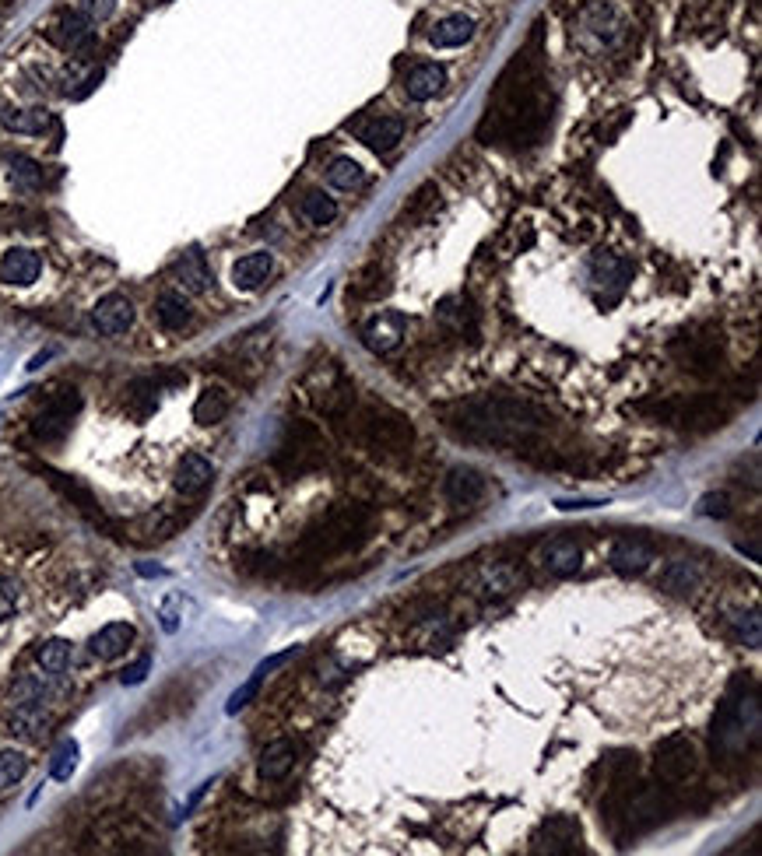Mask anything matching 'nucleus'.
I'll use <instances>...</instances> for the list:
<instances>
[{"mask_svg":"<svg viewBox=\"0 0 762 856\" xmlns=\"http://www.w3.org/2000/svg\"><path fill=\"white\" fill-rule=\"evenodd\" d=\"M274 271V257L267 250H257V253H246L232 264V285L239 292H257Z\"/></svg>","mask_w":762,"mask_h":856,"instance_id":"nucleus-25","label":"nucleus"},{"mask_svg":"<svg viewBox=\"0 0 762 856\" xmlns=\"http://www.w3.org/2000/svg\"><path fill=\"white\" fill-rule=\"evenodd\" d=\"M352 130L359 134V141L366 144L369 151H376V155H387V151H394L397 144H401L404 120H397V116H376V120L355 123Z\"/></svg>","mask_w":762,"mask_h":856,"instance_id":"nucleus-17","label":"nucleus"},{"mask_svg":"<svg viewBox=\"0 0 762 856\" xmlns=\"http://www.w3.org/2000/svg\"><path fill=\"white\" fill-rule=\"evenodd\" d=\"M78 741H71V737H64V741L53 748V758H50V776L57 779V783H67V779L74 776V769H78Z\"/></svg>","mask_w":762,"mask_h":856,"instance_id":"nucleus-41","label":"nucleus"},{"mask_svg":"<svg viewBox=\"0 0 762 856\" xmlns=\"http://www.w3.org/2000/svg\"><path fill=\"white\" fill-rule=\"evenodd\" d=\"M675 425L682 428H692V432H710V428H720L727 425L731 418V407L717 397V393H703V397H692V400H678V404H668L661 407Z\"/></svg>","mask_w":762,"mask_h":856,"instance_id":"nucleus-10","label":"nucleus"},{"mask_svg":"<svg viewBox=\"0 0 762 856\" xmlns=\"http://www.w3.org/2000/svg\"><path fill=\"white\" fill-rule=\"evenodd\" d=\"M215 481V464H211L208 457H201V453H183L180 464H176V492L180 495H201L204 488Z\"/></svg>","mask_w":762,"mask_h":856,"instance_id":"nucleus-21","label":"nucleus"},{"mask_svg":"<svg viewBox=\"0 0 762 856\" xmlns=\"http://www.w3.org/2000/svg\"><path fill=\"white\" fill-rule=\"evenodd\" d=\"M43 274V257L36 250H25V246H15L0 257V278L8 281V285H32V281Z\"/></svg>","mask_w":762,"mask_h":856,"instance_id":"nucleus-22","label":"nucleus"},{"mask_svg":"<svg viewBox=\"0 0 762 856\" xmlns=\"http://www.w3.org/2000/svg\"><path fill=\"white\" fill-rule=\"evenodd\" d=\"M755 737H759V688H755L752 678L738 674L731 688H727L717 716H713V755L720 762L741 758Z\"/></svg>","mask_w":762,"mask_h":856,"instance_id":"nucleus-4","label":"nucleus"},{"mask_svg":"<svg viewBox=\"0 0 762 856\" xmlns=\"http://www.w3.org/2000/svg\"><path fill=\"white\" fill-rule=\"evenodd\" d=\"M482 583H485V593H510L524 583V576H520L513 565H492V569L482 572Z\"/></svg>","mask_w":762,"mask_h":856,"instance_id":"nucleus-45","label":"nucleus"},{"mask_svg":"<svg viewBox=\"0 0 762 856\" xmlns=\"http://www.w3.org/2000/svg\"><path fill=\"white\" fill-rule=\"evenodd\" d=\"M25 772H29V758L22 751H0V790L22 783Z\"/></svg>","mask_w":762,"mask_h":856,"instance_id":"nucleus-46","label":"nucleus"},{"mask_svg":"<svg viewBox=\"0 0 762 856\" xmlns=\"http://www.w3.org/2000/svg\"><path fill=\"white\" fill-rule=\"evenodd\" d=\"M299 214L310 225H331L334 218H338V204H334V197H327V193L313 190L299 200Z\"/></svg>","mask_w":762,"mask_h":856,"instance_id":"nucleus-38","label":"nucleus"},{"mask_svg":"<svg viewBox=\"0 0 762 856\" xmlns=\"http://www.w3.org/2000/svg\"><path fill=\"white\" fill-rule=\"evenodd\" d=\"M313 404H317L320 414H327V418H345L348 411L355 407V390L352 383H348L345 376H341L338 369L331 372V379H324V383L313 390Z\"/></svg>","mask_w":762,"mask_h":856,"instance_id":"nucleus-16","label":"nucleus"},{"mask_svg":"<svg viewBox=\"0 0 762 856\" xmlns=\"http://www.w3.org/2000/svg\"><path fill=\"white\" fill-rule=\"evenodd\" d=\"M352 292L359 295V299H380L383 292H387V274H383L380 264H369L359 271V278L352 281Z\"/></svg>","mask_w":762,"mask_h":856,"instance_id":"nucleus-44","label":"nucleus"},{"mask_svg":"<svg viewBox=\"0 0 762 856\" xmlns=\"http://www.w3.org/2000/svg\"><path fill=\"white\" fill-rule=\"evenodd\" d=\"M671 358L682 369H689L692 376H713L720 362H724V337L713 327L692 330V334H682L671 341Z\"/></svg>","mask_w":762,"mask_h":856,"instance_id":"nucleus-7","label":"nucleus"},{"mask_svg":"<svg viewBox=\"0 0 762 856\" xmlns=\"http://www.w3.org/2000/svg\"><path fill=\"white\" fill-rule=\"evenodd\" d=\"M324 436L313 421H292L281 439L278 453H274V464H278L281 474L288 478H299V474H310L324 464Z\"/></svg>","mask_w":762,"mask_h":856,"instance_id":"nucleus-6","label":"nucleus"},{"mask_svg":"<svg viewBox=\"0 0 762 856\" xmlns=\"http://www.w3.org/2000/svg\"><path fill=\"white\" fill-rule=\"evenodd\" d=\"M580 32L594 39L597 46H615L626 39V18H622L612 4H601V0H597V4H587V8L580 11Z\"/></svg>","mask_w":762,"mask_h":856,"instance_id":"nucleus-14","label":"nucleus"},{"mask_svg":"<svg viewBox=\"0 0 762 856\" xmlns=\"http://www.w3.org/2000/svg\"><path fill=\"white\" fill-rule=\"evenodd\" d=\"M369 527H373V513L359 502H341V506L327 509L317 523L306 527L299 537V555L306 562H327V558L348 555L366 541Z\"/></svg>","mask_w":762,"mask_h":856,"instance_id":"nucleus-5","label":"nucleus"},{"mask_svg":"<svg viewBox=\"0 0 762 856\" xmlns=\"http://www.w3.org/2000/svg\"><path fill=\"white\" fill-rule=\"evenodd\" d=\"M8 727L18 737H39L46 727V716L39 706H15V713L8 716Z\"/></svg>","mask_w":762,"mask_h":856,"instance_id":"nucleus-42","label":"nucleus"},{"mask_svg":"<svg viewBox=\"0 0 762 856\" xmlns=\"http://www.w3.org/2000/svg\"><path fill=\"white\" fill-rule=\"evenodd\" d=\"M78 11L88 22H106V18H113L116 0H78Z\"/></svg>","mask_w":762,"mask_h":856,"instance_id":"nucleus-50","label":"nucleus"},{"mask_svg":"<svg viewBox=\"0 0 762 856\" xmlns=\"http://www.w3.org/2000/svg\"><path fill=\"white\" fill-rule=\"evenodd\" d=\"M229 407H232L229 393L222 386H208V390H201V397L194 404V421L197 425H218L229 414Z\"/></svg>","mask_w":762,"mask_h":856,"instance_id":"nucleus-33","label":"nucleus"},{"mask_svg":"<svg viewBox=\"0 0 762 856\" xmlns=\"http://www.w3.org/2000/svg\"><path fill=\"white\" fill-rule=\"evenodd\" d=\"M50 681L43 678V674H22V678L11 685V702L15 706H43L46 699H50Z\"/></svg>","mask_w":762,"mask_h":856,"instance_id":"nucleus-37","label":"nucleus"},{"mask_svg":"<svg viewBox=\"0 0 762 856\" xmlns=\"http://www.w3.org/2000/svg\"><path fill=\"white\" fill-rule=\"evenodd\" d=\"M155 316H159V323L166 330H183L194 313H190V302L180 292H162L155 299Z\"/></svg>","mask_w":762,"mask_h":856,"instance_id":"nucleus-34","label":"nucleus"},{"mask_svg":"<svg viewBox=\"0 0 762 856\" xmlns=\"http://www.w3.org/2000/svg\"><path fill=\"white\" fill-rule=\"evenodd\" d=\"M162 628H166V632H176V628H180V618H176L173 604L162 607Z\"/></svg>","mask_w":762,"mask_h":856,"instance_id":"nucleus-52","label":"nucleus"},{"mask_svg":"<svg viewBox=\"0 0 762 856\" xmlns=\"http://www.w3.org/2000/svg\"><path fill=\"white\" fill-rule=\"evenodd\" d=\"M650 562H654V548L640 537H622L608 551V565L622 576H640L643 569H650Z\"/></svg>","mask_w":762,"mask_h":856,"instance_id":"nucleus-19","label":"nucleus"},{"mask_svg":"<svg viewBox=\"0 0 762 856\" xmlns=\"http://www.w3.org/2000/svg\"><path fill=\"white\" fill-rule=\"evenodd\" d=\"M341 421H352L348 432L352 439L376 460H404L411 457L415 446V425L408 414H401L390 404H359L345 414Z\"/></svg>","mask_w":762,"mask_h":856,"instance_id":"nucleus-3","label":"nucleus"},{"mask_svg":"<svg viewBox=\"0 0 762 856\" xmlns=\"http://www.w3.org/2000/svg\"><path fill=\"white\" fill-rule=\"evenodd\" d=\"M727 625H731L734 639L745 642L748 650H759V642H762L759 611H731V614H727Z\"/></svg>","mask_w":762,"mask_h":856,"instance_id":"nucleus-39","label":"nucleus"},{"mask_svg":"<svg viewBox=\"0 0 762 856\" xmlns=\"http://www.w3.org/2000/svg\"><path fill=\"white\" fill-rule=\"evenodd\" d=\"M327 183L338 186V190H355V186L366 183V169L355 158H334L327 165Z\"/></svg>","mask_w":762,"mask_h":856,"instance_id":"nucleus-40","label":"nucleus"},{"mask_svg":"<svg viewBox=\"0 0 762 856\" xmlns=\"http://www.w3.org/2000/svg\"><path fill=\"white\" fill-rule=\"evenodd\" d=\"M46 474H50V481H53V485H57L60 492H64L67 499H71L74 506L81 509V513H85V516H92L95 523H106V516H102V509H99V506H95L92 492H88L85 485H78V481H74V478H67V474H57V471H46Z\"/></svg>","mask_w":762,"mask_h":856,"instance_id":"nucleus-36","label":"nucleus"},{"mask_svg":"<svg viewBox=\"0 0 762 856\" xmlns=\"http://www.w3.org/2000/svg\"><path fill=\"white\" fill-rule=\"evenodd\" d=\"M92 327L99 330L102 337H120L134 327V306H130L127 295L120 292H109L95 302L92 309Z\"/></svg>","mask_w":762,"mask_h":856,"instance_id":"nucleus-15","label":"nucleus"},{"mask_svg":"<svg viewBox=\"0 0 762 856\" xmlns=\"http://www.w3.org/2000/svg\"><path fill=\"white\" fill-rule=\"evenodd\" d=\"M362 341H366V348L376 351V355H390V351H397L404 341V316L401 313H383V316H376V320H369L366 330H362Z\"/></svg>","mask_w":762,"mask_h":856,"instance_id":"nucleus-20","label":"nucleus"},{"mask_svg":"<svg viewBox=\"0 0 762 856\" xmlns=\"http://www.w3.org/2000/svg\"><path fill=\"white\" fill-rule=\"evenodd\" d=\"M471 36H475V18L450 15V18H443V22H436V29L429 32V43L436 46V50H457V46H464Z\"/></svg>","mask_w":762,"mask_h":856,"instance_id":"nucleus-30","label":"nucleus"},{"mask_svg":"<svg viewBox=\"0 0 762 856\" xmlns=\"http://www.w3.org/2000/svg\"><path fill=\"white\" fill-rule=\"evenodd\" d=\"M699 765V751L692 741L685 737H671L657 748V758H654V772L661 783H685V779L696 772Z\"/></svg>","mask_w":762,"mask_h":856,"instance_id":"nucleus-12","label":"nucleus"},{"mask_svg":"<svg viewBox=\"0 0 762 856\" xmlns=\"http://www.w3.org/2000/svg\"><path fill=\"white\" fill-rule=\"evenodd\" d=\"M0 127L11 134L39 137L53 130V113H46L43 106H0Z\"/></svg>","mask_w":762,"mask_h":856,"instance_id":"nucleus-23","label":"nucleus"},{"mask_svg":"<svg viewBox=\"0 0 762 856\" xmlns=\"http://www.w3.org/2000/svg\"><path fill=\"white\" fill-rule=\"evenodd\" d=\"M81 411V393L74 386H64V390L50 393L39 407V414L32 418V436L39 443H60L71 428V418Z\"/></svg>","mask_w":762,"mask_h":856,"instance_id":"nucleus-8","label":"nucleus"},{"mask_svg":"<svg viewBox=\"0 0 762 856\" xmlns=\"http://www.w3.org/2000/svg\"><path fill=\"white\" fill-rule=\"evenodd\" d=\"M260 681H264V674H253V678L246 681V685L239 688V692H236V695H232V699H229V706H225V713H229V716H236L239 709H246V706H250V699H253V695H257V692H260Z\"/></svg>","mask_w":762,"mask_h":856,"instance_id":"nucleus-49","label":"nucleus"},{"mask_svg":"<svg viewBox=\"0 0 762 856\" xmlns=\"http://www.w3.org/2000/svg\"><path fill=\"white\" fill-rule=\"evenodd\" d=\"M102 71L99 67H88V64H71L64 67V71L53 78V85H57V92L71 95V99H81V95H88L95 85H99Z\"/></svg>","mask_w":762,"mask_h":856,"instance_id":"nucleus-32","label":"nucleus"},{"mask_svg":"<svg viewBox=\"0 0 762 856\" xmlns=\"http://www.w3.org/2000/svg\"><path fill=\"white\" fill-rule=\"evenodd\" d=\"M446 425L468 443L506 446V450H527L545 439L552 428V414L524 397H503V393H482V397L457 400L443 407Z\"/></svg>","mask_w":762,"mask_h":856,"instance_id":"nucleus-2","label":"nucleus"},{"mask_svg":"<svg viewBox=\"0 0 762 856\" xmlns=\"http://www.w3.org/2000/svg\"><path fill=\"white\" fill-rule=\"evenodd\" d=\"M148 671H151V660L141 657V660H134V664H130L127 671L120 674V681H123L127 688H134V685H141V681L148 678Z\"/></svg>","mask_w":762,"mask_h":856,"instance_id":"nucleus-51","label":"nucleus"},{"mask_svg":"<svg viewBox=\"0 0 762 856\" xmlns=\"http://www.w3.org/2000/svg\"><path fill=\"white\" fill-rule=\"evenodd\" d=\"M46 39L64 53H85L95 43V29L81 11L67 8L60 15H53V22L46 25Z\"/></svg>","mask_w":762,"mask_h":856,"instance_id":"nucleus-13","label":"nucleus"},{"mask_svg":"<svg viewBox=\"0 0 762 856\" xmlns=\"http://www.w3.org/2000/svg\"><path fill=\"white\" fill-rule=\"evenodd\" d=\"M696 583H699V569L692 562H671L661 576V586L668 593H689L696 590Z\"/></svg>","mask_w":762,"mask_h":856,"instance_id":"nucleus-43","label":"nucleus"},{"mask_svg":"<svg viewBox=\"0 0 762 856\" xmlns=\"http://www.w3.org/2000/svg\"><path fill=\"white\" fill-rule=\"evenodd\" d=\"M173 278H176V285H180L183 292H194V295L208 292L211 267H208V260H204V253L201 250H187V253H183V257L173 264Z\"/></svg>","mask_w":762,"mask_h":856,"instance_id":"nucleus-27","label":"nucleus"},{"mask_svg":"<svg viewBox=\"0 0 762 856\" xmlns=\"http://www.w3.org/2000/svg\"><path fill=\"white\" fill-rule=\"evenodd\" d=\"M18 597H22V586H18V579L0 576V621L11 618V614H15Z\"/></svg>","mask_w":762,"mask_h":856,"instance_id":"nucleus-48","label":"nucleus"},{"mask_svg":"<svg viewBox=\"0 0 762 856\" xmlns=\"http://www.w3.org/2000/svg\"><path fill=\"white\" fill-rule=\"evenodd\" d=\"M134 625L130 621H109V625H102L99 632L92 635V642H88V650H92V657L99 660H116L120 653H127L130 646H134Z\"/></svg>","mask_w":762,"mask_h":856,"instance_id":"nucleus-24","label":"nucleus"},{"mask_svg":"<svg viewBox=\"0 0 762 856\" xmlns=\"http://www.w3.org/2000/svg\"><path fill=\"white\" fill-rule=\"evenodd\" d=\"M580 562H583V548L576 541H569V537H559V541L545 544V551H541V565L552 576H573L580 569Z\"/></svg>","mask_w":762,"mask_h":856,"instance_id":"nucleus-29","label":"nucleus"},{"mask_svg":"<svg viewBox=\"0 0 762 856\" xmlns=\"http://www.w3.org/2000/svg\"><path fill=\"white\" fill-rule=\"evenodd\" d=\"M443 85H446V71L439 64H418L404 78V92H408L411 102H429L432 95L443 92Z\"/></svg>","mask_w":762,"mask_h":856,"instance_id":"nucleus-28","label":"nucleus"},{"mask_svg":"<svg viewBox=\"0 0 762 856\" xmlns=\"http://www.w3.org/2000/svg\"><path fill=\"white\" fill-rule=\"evenodd\" d=\"M71 657H74V646L67 639H46L36 650V664L43 667L50 678H60V674L71 667Z\"/></svg>","mask_w":762,"mask_h":856,"instance_id":"nucleus-35","label":"nucleus"},{"mask_svg":"<svg viewBox=\"0 0 762 856\" xmlns=\"http://www.w3.org/2000/svg\"><path fill=\"white\" fill-rule=\"evenodd\" d=\"M443 495H446V502H450V506H457V509L475 506V502L485 495L482 471H475V467H453V471L446 474V481H443Z\"/></svg>","mask_w":762,"mask_h":856,"instance_id":"nucleus-18","label":"nucleus"},{"mask_svg":"<svg viewBox=\"0 0 762 856\" xmlns=\"http://www.w3.org/2000/svg\"><path fill=\"white\" fill-rule=\"evenodd\" d=\"M4 165H8V179L15 183V190L22 193H36L46 186V172L39 162H32L29 155H4Z\"/></svg>","mask_w":762,"mask_h":856,"instance_id":"nucleus-31","label":"nucleus"},{"mask_svg":"<svg viewBox=\"0 0 762 856\" xmlns=\"http://www.w3.org/2000/svg\"><path fill=\"white\" fill-rule=\"evenodd\" d=\"M292 765H295V744L288 741V737H278V741L264 744V751H260V758H257V772L267 783L285 779L288 772H292Z\"/></svg>","mask_w":762,"mask_h":856,"instance_id":"nucleus-26","label":"nucleus"},{"mask_svg":"<svg viewBox=\"0 0 762 856\" xmlns=\"http://www.w3.org/2000/svg\"><path fill=\"white\" fill-rule=\"evenodd\" d=\"M590 292L601 306H615V302L626 295L629 281H633V264L619 253H597L587 267Z\"/></svg>","mask_w":762,"mask_h":856,"instance_id":"nucleus-9","label":"nucleus"},{"mask_svg":"<svg viewBox=\"0 0 762 856\" xmlns=\"http://www.w3.org/2000/svg\"><path fill=\"white\" fill-rule=\"evenodd\" d=\"M548 81L541 74V60L534 53H517L510 67L499 78L496 92L489 99V113L478 123V137L485 144H510L527 148L548 127Z\"/></svg>","mask_w":762,"mask_h":856,"instance_id":"nucleus-1","label":"nucleus"},{"mask_svg":"<svg viewBox=\"0 0 762 856\" xmlns=\"http://www.w3.org/2000/svg\"><path fill=\"white\" fill-rule=\"evenodd\" d=\"M580 842H583V832H580V825H576V818H569V814H555V818L541 821L531 835L534 853H548V856L580 853Z\"/></svg>","mask_w":762,"mask_h":856,"instance_id":"nucleus-11","label":"nucleus"},{"mask_svg":"<svg viewBox=\"0 0 762 856\" xmlns=\"http://www.w3.org/2000/svg\"><path fill=\"white\" fill-rule=\"evenodd\" d=\"M699 516H710V520H724V516H731V499H727L724 492H710L699 499L696 506Z\"/></svg>","mask_w":762,"mask_h":856,"instance_id":"nucleus-47","label":"nucleus"}]
</instances>
